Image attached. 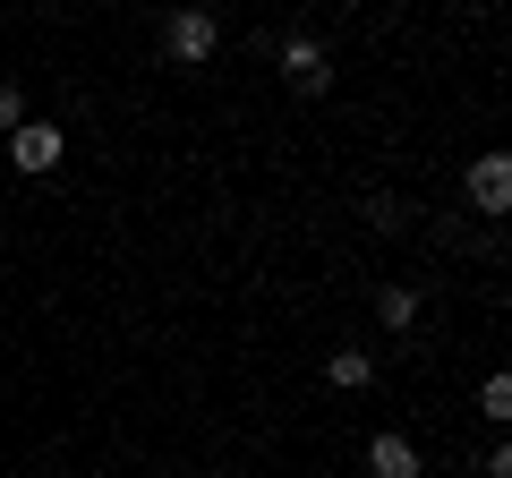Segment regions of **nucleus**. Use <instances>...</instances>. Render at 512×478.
Listing matches in <instances>:
<instances>
[{
    "instance_id": "obj_1",
    "label": "nucleus",
    "mask_w": 512,
    "mask_h": 478,
    "mask_svg": "<svg viewBox=\"0 0 512 478\" xmlns=\"http://www.w3.org/2000/svg\"><path fill=\"white\" fill-rule=\"evenodd\" d=\"M214 18H205V9H180V18H171V60H180V69H197V60H214Z\"/></svg>"
},
{
    "instance_id": "obj_3",
    "label": "nucleus",
    "mask_w": 512,
    "mask_h": 478,
    "mask_svg": "<svg viewBox=\"0 0 512 478\" xmlns=\"http://www.w3.org/2000/svg\"><path fill=\"white\" fill-rule=\"evenodd\" d=\"M282 77H291L299 94H325V77H333V69H325V52H316L308 35H291V43H282Z\"/></svg>"
},
{
    "instance_id": "obj_2",
    "label": "nucleus",
    "mask_w": 512,
    "mask_h": 478,
    "mask_svg": "<svg viewBox=\"0 0 512 478\" xmlns=\"http://www.w3.org/2000/svg\"><path fill=\"white\" fill-rule=\"evenodd\" d=\"M470 205H478V214H504V205H512V163H504V154H478V163H470Z\"/></svg>"
},
{
    "instance_id": "obj_5",
    "label": "nucleus",
    "mask_w": 512,
    "mask_h": 478,
    "mask_svg": "<svg viewBox=\"0 0 512 478\" xmlns=\"http://www.w3.org/2000/svg\"><path fill=\"white\" fill-rule=\"evenodd\" d=\"M367 470H376V478H419V453H410L402 436H376V444H367Z\"/></svg>"
},
{
    "instance_id": "obj_9",
    "label": "nucleus",
    "mask_w": 512,
    "mask_h": 478,
    "mask_svg": "<svg viewBox=\"0 0 512 478\" xmlns=\"http://www.w3.org/2000/svg\"><path fill=\"white\" fill-rule=\"evenodd\" d=\"M0 129H26L18 120V86H0Z\"/></svg>"
},
{
    "instance_id": "obj_8",
    "label": "nucleus",
    "mask_w": 512,
    "mask_h": 478,
    "mask_svg": "<svg viewBox=\"0 0 512 478\" xmlns=\"http://www.w3.org/2000/svg\"><path fill=\"white\" fill-rule=\"evenodd\" d=\"M478 402H487V419H512V376H487V393H478Z\"/></svg>"
},
{
    "instance_id": "obj_6",
    "label": "nucleus",
    "mask_w": 512,
    "mask_h": 478,
    "mask_svg": "<svg viewBox=\"0 0 512 478\" xmlns=\"http://www.w3.org/2000/svg\"><path fill=\"white\" fill-rule=\"evenodd\" d=\"M376 316H384L393 333H402V325H419V291H384V299H376Z\"/></svg>"
},
{
    "instance_id": "obj_7",
    "label": "nucleus",
    "mask_w": 512,
    "mask_h": 478,
    "mask_svg": "<svg viewBox=\"0 0 512 478\" xmlns=\"http://www.w3.org/2000/svg\"><path fill=\"white\" fill-rule=\"evenodd\" d=\"M325 376H333L342 393H359V385H367V350H333V368H325Z\"/></svg>"
},
{
    "instance_id": "obj_4",
    "label": "nucleus",
    "mask_w": 512,
    "mask_h": 478,
    "mask_svg": "<svg viewBox=\"0 0 512 478\" xmlns=\"http://www.w3.org/2000/svg\"><path fill=\"white\" fill-rule=\"evenodd\" d=\"M9 163L18 171H52L60 163V129H18L9 137Z\"/></svg>"
}]
</instances>
